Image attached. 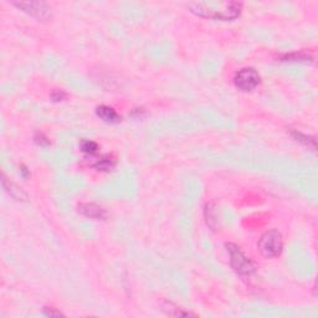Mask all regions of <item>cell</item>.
Listing matches in <instances>:
<instances>
[{"mask_svg":"<svg viewBox=\"0 0 318 318\" xmlns=\"http://www.w3.org/2000/svg\"><path fill=\"white\" fill-rule=\"evenodd\" d=\"M188 8L190 9L192 13H194L198 17L229 21L239 17L240 10H241V4H239V3H230V4L226 5L224 10H213L209 5L203 4V3H193V4H189Z\"/></svg>","mask_w":318,"mask_h":318,"instance_id":"cell-1","label":"cell"},{"mask_svg":"<svg viewBox=\"0 0 318 318\" xmlns=\"http://www.w3.org/2000/svg\"><path fill=\"white\" fill-rule=\"evenodd\" d=\"M226 250H228L230 256V265L235 272H237L241 276H250L251 274L255 272V264L240 250L237 245L226 244Z\"/></svg>","mask_w":318,"mask_h":318,"instance_id":"cell-2","label":"cell"},{"mask_svg":"<svg viewBox=\"0 0 318 318\" xmlns=\"http://www.w3.org/2000/svg\"><path fill=\"white\" fill-rule=\"evenodd\" d=\"M282 235L277 230L266 231L259 240V251L266 259H274L281 253L282 251Z\"/></svg>","mask_w":318,"mask_h":318,"instance_id":"cell-3","label":"cell"},{"mask_svg":"<svg viewBox=\"0 0 318 318\" xmlns=\"http://www.w3.org/2000/svg\"><path fill=\"white\" fill-rule=\"evenodd\" d=\"M234 82L235 86L240 91L250 92V91L255 90L260 84V75L258 74V71L251 68L242 69V70H240L235 75Z\"/></svg>","mask_w":318,"mask_h":318,"instance_id":"cell-4","label":"cell"},{"mask_svg":"<svg viewBox=\"0 0 318 318\" xmlns=\"http://www.w3.org/2000/svg\"><path fill=\"white\" fill-rule=\"evenodd\" d=\"M14 7L20 9L21 12L26 13L30 17L39 19V20H45L51 17V8L42 2H20L13 3Z\"/></svg>","mask_w":318,"mask_h":318,"instance_id":"cell-5","label":"cell"},{"mask_svg":"<svg viewBox=\"0 0 318 318\" xmlns=\"http://www.w3.org/2000/svg\"><path fill=\"white\" fill-rule=\"evenodd\" d=\"M79 212L86 218L93 219V220H105L106 219L105 209L95 203H82L79 205Z\"/></svg>","mask_w":318,"mask_h":318,"instance_id":"cell-6","label":"cell"},{"mask_svg":"<svg viewBox=\"0 0 318 318\" xmlns=\"http://www.w3.org/2000/svg\"><path fill=\"white\" fill-rule=\"evenodd\" d=\"M2 183H3V188L5 189V192H7V193L9 194L13 199L19 200V202H25V200H28V194H26L25 192L20 188V186L17 185L15 183H13V181H10L9 179L5 177V175H3Z\"/></svg>","mask_w":318,"mask_h":318,"instance_id":"cell-7","label":"cell"},{"mask_svg":"<svg viewBox=\"0 0 318 318\" xmlns=\"http://www.w3.org/2000/svg\"><path fill=\"white\" fill-rule=\"evenodd\" d=\"M96 113L102 121L107 122V123H118L121 121V116L117 113L116 109H113L109 106H98L96 108Z\"/></svg>","mask_w":318,"mask_h":318,"instance_id":"cell-8","label":"cell"},{"mask_svg":"<svg viewBox=\"0 0 318 318\" xmlns=\"http://www.w3.org/2000/svg\"><path fill=\"white\" fill-rule=\"evenodd\" d=\"M291 135H292V137L295 138L296 141L300 142L303 146L308 147L312 151H316V140H314L313 137H309V136L303 135V133L301 132H292Z\"/></svg>","mask_w":318,"mask_h":318,"instance_id":"cell-9","label":"cell"},{"mask_svg":"<svg viewBox=\"0 0 318 318\" xmlns=\"http://www.w3.org/2000/svg\"><path fill=\"white\" fill-rule=\"evenodd\" d=\"M114 160L111 158V157H103V158H101L98 162H96L95 164H93V167L96 168L97 170H101V172H109V170H112L114 168Z\"/></svg>","mask_w":318,"mask_h":318,"instance_id":"cell-10","label":"cell"},{"mask_svg":"<svg viewBox=\"0 0 318 318\" xmlns=\"http://www.w3.org/2000/svg\"><path fill=\"white\" fill-rule=\"evenodd\" d=\"M80 148H81V151L84 152V153L93 156V154H96L98 152V144L93 141L84 140L80 143Z\"/></svg>","mask_w":318,"mask_h":318,"instance_id":"cell-11","label":"cell"},{"mask_svg":"<svg viewBox=\"0 0 318 318\" xmlns=\"http://www.w3.org/2000/svg\"><path fill=\"white\" fill-rule=\"evenodd\" d=\"M312 58L313 57L306 52H293L283 56L282 61H311Z\"/></svg>","mask_w":318,"mask_h":318,"instance_id":"cell-12","label":"cell"},{"mask_svg":"<svg viewBox=\"0 0 318 318\" xmlns=\"http://www.w3.org/2000/svg\"><path fill=\"white\" fill-rule=\"evenodd\" d=\"M34 141H35V143L40 147H46L50 144L47 137L42 132H36L35 136H34Z\"/></svg>","mask_w":318,"mask_h":318,"instance_id":"cell-13","label":"cell"},{"mask_svg":"<svg viewBox=\"0 0 318 318\" xmlns=\"http://www.w3.org/2000/svg\"><path fill=\"white\" fill-rule=\"evenodd\" d=\"M44 314H45V316H49V317H60V316H62V313H61V312L55 311V309L49 308V307L44 308Z\"/></svg>","mask_w":318,"mask_h":318,"instance_id":"cell-14","label":"cell"},{"mask_svg":"<svg viewBox=\"0 0 318 318\" xmlns=\"http://www.w3.org/2000/svg\"><path fill=\"white\" fill-rule=\"evenodd\" d=\"M51 98L53 101H63L66 98V93L62 91H55V92H52Z\"/></svg>","mask_w":318,"mask_h":318,"instance_id":"cell-15","label":"cell"}]
</instances>
